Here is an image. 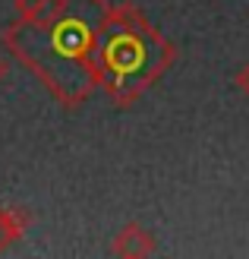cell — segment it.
Masks as SVG:
<instances>
[{
	"label": "cell",
	"instance_id": "obj_1",
	"mask_svg": "<svg viewBox=\"0 0 249 259\" xmlns=\"http://www.w3.org/2000/svg\"><path fill=\"white\" fill-rule=\"evenodd\" d=\"M108 7V0H16L4 48L73 111L98 89L95 54Z\"/></svg>",
	"mask_w": 249,
	"mask_h": 259
},
{
	"label": "cell",
	"instance_id": "obj_2",
	"mask_svg": "<svg viewBox=\"0 0 249 259\" xmlns=\"http://www.w3.org/2000/svg\"><path fill=\"white\" fill-rule=\"evenodd\" d=\"M174 57L177 48L142 16L136 4L126 0L108 7L101 19L95 76L98 89L108 92L117 108H129L145 89H152Z\"/></svg>",
	"mask_w": 249,
	"mask_h": 259
},
{
	"label": "cell",
	"instance_id": "obj_3",
	"mask_svg": "<svg viewBox=\"0 0 249 259\" xmlns=\"http://www.w3.org/2000/svg\"><path fill=\"white\" fill-rule=\"evenodd\" d=\"M111 253L120 259H145V256L158 253V243H155V234L148 228H142L139 222H129L114 234Z\"/></svg>",
	"mask_w": 249,
	"mask_h": 259
},
{
	"label": "cell",
	"instance_id": "obj_4",
	"mask_svg": "<svg viewBox=\"0 0 249 259\" xmlns=\"http://www.w3.org/2000/svg\"><path fill=\"white\" fill-rule=\"evenodd\" d=\"M35 215L29 209H22V205H0V253H4L7 247H13L25 231L32 228Z\"/></svg>",
	"mask_w": 249,
	"mask_h": 259
},
{
	"label": "cell",
	"instance_id": "obj_5",
	"mask_svg": "<svg viewBox=\"0 0 249 259\" xmlns=\"http://www.w3.org/2000/svg\"><path fill=\"white\" fill-rule=\"evenodd\" d=\"M237 85H240V92L249 98V60H246V67L237 70Z\"/></svg>",
	"mask_w": 249,
	"mask_h": 259
},
{
	"label": "cell",
	"instance_id": "obj_6",
	"mask_svg": "<svg viewBox=\"0 0 249 259\" xmlns=\"http://www.w3.org/2000/svg\"><path fill=\"white\" fill-rule=\"evenodd\" d=\"M7 73H10V60H7V57H0V82L7 79Z\"/></svg>",
	"mask_w": 249,
	"mask_h": 259
}]
</instances>
